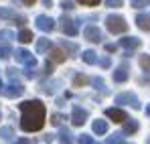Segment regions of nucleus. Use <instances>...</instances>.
I'll return each mask as SVG.
<instances>
[{
    "instance_id": "25",
    "label": "nucleus",
    "mask_w": 150,
    "mask_h": 144,
    "mask_svg": "<svg viewBox=\"0 0 150 144\" xmlns=\"http://www.w3.org/2000/svg\"><path fill=\"white\" fill-rule=\"evenodd\" d=\"M105 4H108V6H112V8H118V6H122V4H124V0H105Z\"/></svg>"
},
{
    "instance_id": "4",
    "label": "nucleus",
    "mask_w": 150,
    "mask_h": 144,
    "mask_svg": "<svg viewBox=\"0 0 150 144\" xmlns=\"http://www.w3.org/2000/svg\"><path fill=\"white\" fill-rule=\"evenodd\" d=\"M116 104H128L132 108H140V99L134 94H120V96L116 97Z\"/></svg>"
},
{
    "instance_id": "7",
    "label": "nucleus",
    "mask_w": 150,
    "mask_h": 144,
    "mask_svg": "<svg viewBox=\"0 0 150 144\" xmlns=\"http://www.w3.org/2000/svg\"><path fill=\"white\" fill-rule=\"evenodd\" d=\"M85 39L87 41H91V43H100L101 41V33L98 26H93V24H89L87 28H85Z\"/></svg>"
},
{
    "instance_id": "33",
    "label": "nucleus",
    "mask_w": 150,
    "mask_h": 144,
    "mask_svg": "<svg viewBox=\"0 0 150 144\" xmlns=\"http://www.w3.org/2000/svg\"><path fill=\"white\" fill-rule=\"evenodd\" d=\"M61 6H63V8H65V10H71V8H73V4H71V2H63V4H61Z\"/></svg>"
},
{
    "instance_id": "9",
    "label": "nucleus",
    "mask_w": 150,
    "mask_h": 144,
    "mask_svg": "<svg viewBox=\"0 0 150 144\" xmlns=\"http://www.w3.org/2000/svg\"><path fill=\"white\" fill-rule=\"evenodd\" d=\"M4 92V96H8V97H18V96H23V92H25V87L23 85H18V83H12V85H8L6 89H2Z\"/></svg>"
},
{
    "instance_id": "10",
    "label": "nucleus",
    "mask_w": 150,
    "mask_h": 144,
    "mask_svg": "<svg viewBox=\"0 0 150 144\" xmlns=\"http://www.w3.org/2000/svg\"><path fill=\"white\" fill-rule=\"evenodd\" d=\"M120 45L124 49H138L140 47V41L134 39V37H126V39H120Z\"/></svg>"
},
{
    "instance_id": "18",
    "label": "nucleus",
    "mask_w": 150,
    "mask_h": 144,
    "mask_svg": "<svg viewBox=\"0 0 150 144\" xmlns=\"http://www.w3.org/2000/svg\"><path fill=\"white\" fill-rule=\"evenodd\" d=\"M35 37H33V33L30 31H21V35H18V41L21 43H30Z\"/></svg>"
},
{
    "instance_id": "29",
    "label": "nucleus",
    "mask_w": 150,
    "mask_h": 144,
    "mask_svg": "<svg viewBox=\"0 0 150 144\" xmlns=\"http://www.w3.org/2000/svg\"><path fill=\"white\" fill-rule=\"evenodd\" d=\"M53 124H55V126H59V124H61V122H63V116H59V114H55V116H53Z\"/></svg>"
},
{
    "instance_id": "26",
    "label": "nucleus",
    "mask_w": 150,
    "mask_h": 144,
    "mask_svg": "<svg viewBox=\"0 0 150 144\" xmlns=\"http://www.w3.org/2000/svg\"><path fill=\"white\" fill-rule=\"evenodd\" d=\"M108 144H124L122 142V134H114V138H110Z\"/></svg>"
},
{
    "instance_id": "35",
    "label": "nucleus",
    "mask_w": 150,
    "mask_h": 144,
    "mask_svg": "<svg viewBox=\"0 0 150 144\" xmlns=\"http://www.w3.org/2000/svg\"><path fill=\"white\" fill-rule=\"evenodd\" d=\"M101 65H103V67H110V59L103 57V59H101Z\"/></svg>"
},
{
    "instance_id": "3",
    "label": "nucleus",
    "mask_w": 150,
    "mask_h": 144,
    "mask_svg": "<svg viewBox=\"0 0 150 144\" xmlns=\"http://www.w3.org/2000/svg\"><path fill=\"white\" fill-rule=\"evenodd\" d=\"M16 55V61H21V63H25L26 67H35L37 65V59L28 53V51H25V49H21V51H16L14 53Z\"/></svg>"
},
{
    "instance_id": "19",
    "label": "nucleus",
    "mask_w": 150,
    "mask_h": 144,
    "mask_svg": "<svg viewBox=\"0 0 150 144\" xmlns=\"http://www.w3.org/2000/svg\"><path fill=\"white\" fill-rule=\"evenodd\" d=\"M61 144H73V138H71V132L69 130H61Z\"/></svg>"
},
{
    "instance_id": "20",
    "label": "nucleus",
    "mask_w": 150,
    "mask_h": 144,
    "mask_svg": "<svg viewBox=\"0 0 150 144\" xmlns=\"http://www.w3.org/2000/svg\"><path fill=\"white\" fill-rule=\"evenodd\" d=\"M49 47H51L49 39H39V43H37V51H39V53H45Z\"/></svg>"
},
{
    "instance_id": "22",
    "label": "nucleus",
    "mask_w": 150,
    "mask_h": 144,
    "mask_svg": "<svg viewBox=\"0 0 150 144\" xmlns=\"http://www.w3.org/2000/svg\"><path fill=\"white\" fill-rule=\"evenodd\" d=\"M73 83H75V87H79V85H85V83H87V77H85V75H77V77L73 79Z\"/></svg>"
},
{
    "instance_id": "23",
    "label": "nucleus",
    "mask_w": 150,
    "mask_h": 144,
    "mask_svg": "<svg viewBox=\"0 0 150 144\" xmlns=\"http://www.w3.org/2000/svg\"><path fill=\"white\" fill-rule=\"evenodd\" d=\"M130 2H132L134 8H142V6H148L150 4V0H130Z\"/></svg>"
},
{
    "instance_id": "31",
    "label": "nucleus",
    "mask_w": 150,
    "mask_h": 144,
    "mask_svg": "<svg viewBox=\"0 0 150 144\" xmlns=\"http://www.w3.org/2000/svg\"><path fill=\"white\" fill-rule=\"evenodd\" d=\"M140 65L142 67H150V57H142L140 59Z\"/></svg>"
},
{
    "instance_id": "21",
    "label": "nucleus",
    "mask_w": 150,
    "mask_h": 144,
    "mask_svg": "<svg viewBox=\"0 0 150 144\" xmlns=\"http://www.w3.org/2000/svg\"><path fill=\"white\" fill-rule=\"evenodd\" d=\"M77 142L79 144H96V140H93L91 136H87V134H81V136L77 138Z\"/></svg>"
},
{
    "instance_id": "39",
    "label": "nucleus",
    "mask_w": 150,
    "mask_h": 144,
    "mask_svg": "<svg viewBox=\"0 0 150 144\" xmlns=\"http://www.w3.org/2000/svg\"><path fill=\"white\" fill-rule=\"evenodd\" d=\"M2 89H4V87H2V81H0V92H2Z\"/></svg>"
},
{
    "instance_id": "27",
    "label": "nucleus",
    "mask_w": 150,
    "mask_h": 144,
    "mask_svg": "<svg viewBox=\"0 0 150 144\" xmlns=\"http://www.w3.org/2000/svg\"><path fill=\"white\" fill-rule=\"evenodd\" d=\"M77 2H81V4H85V6H96V4H100V0H77Z\"/></svg>"
},
{
    "instance_id": "11",
    "label": "nucleus",
    "mask_w": 150,
    "mask_h": 144,
    "mask_svg": "<svg viewBox=\"0 0 150 144\" xmlns=\"http://www.w3.org/2000/svg\"><path fill=\"white\" fill-rule=\"evenodd\" d=\"M61 23H63V31L67 33V35H77V26L73 24V21L71 18H61Z\"/></svg>"
},
{
    "instance_id": "14",
    "label": "nucleus",
    "mask_w": 150,
    "mask_h": 144,
    "mask_svg": "<svg viewBox=\"0 0 150 144\" xmlns=\"http://www.w3.org/2000/svg\"><path fill=\"white\" fill-rule=\"evenodd\" d=\"M128 79V69L126 67H118L114 71V81H126Z\"/></svg>"
},
{
    "instance_id": "1",
    "label": "nucleus",
    "mask_w": 150,
    "mask_h": 144,
    "mask_svg": "<svg viewBox=\"0 0 150 144\" xmlns=\"http://www.w3.org/2000/svg\"><path fill=\"white\" fill-rule=\"evenodd\" d=\"M21 112H23V120H21L23 130H26V132H37V130L43 128V124H45V106L39 99L23 101L21 104Z\"/></svg>"
},
{
    "instance_id": "32",
    "label": "nucleus",
    "mask_w": 150,
    "mask_h": 144,
    "mask_svg": "<svg viewBox=\"0 0 150 144\" xmlns=\"http://www.w3.org/2000/svg\"><path fill=\"white\" fill-rule=\"evenodd\" d=\"M93 85H96V87H100V89H101V87H103V81H101L100 77H98V79H93Z\"/></svg>"
},
{
    "instance_id": "40",
    "label": "nucleus",
    "mask_w": 150,
    "mask_h": 144,
    "mask_svg": "<svg viewBox=\"0 0 150 144\" xmlns=\"http://www.w3.org/2000/svg\"><path fill=\"white\" fill-rule=\"evenodd\" d=\"M146 144H150V138H148V142H146Z\"/></svg>"
},
{
    "instance_id": "16",
    "label": "nucleus",
    "mask_w": 150,
    "mask_h": 144,
    "mask_svg": "<svg viewBox=\"0 0 150 144\" xmlns=\"http://www.w3.org/2000/svg\"><path fill=\"white\" fill-rule=\"evenodd\" d=\"M81 57H83V61H85V63H89V65L98 63V55H96L93 51H85V53H83Z\"/></svg>"
},
{
    "instance_id": "12",
    "label": "nucleus",
    "mask_w": 150,
    "mask_h": 144,
    "mask_svg": "<svg viewBox=\"0 0 150 144\" xmlns=\"http://www.w3.org/2000/svg\"><path fill=\"white\" fill-rule=\"evenodd\" d=\"M136 24H138L142 31H148L150 33V16H146V14H138V16H136Z\"/></svg>"
},
{
    "instance_id": "8",
    "label": "nucleus",
    "mask_w": 150,
    "mask_h": 144,
    "mask_svg": "<svg viewBox=\"0 0 150 144\" xmlns=\"http://www.w3.org/2000/svg\"><path fill=\"white\" fill-rule=\"evenodd\" d=\"M71 120H73L75 126H81V124H85V120H87V112L75 106V108H73V116H71Z\"/></svg>"
},
{
    "instance_id": "30",
    "label": "nucleus",
    "mask_w": 150,
    "mask_h": 144,
    "mask_svg": "<svg viewBox=\"0 0 150 144\" xmlns=\"http://www.w3.org/2000/svg\"><path fill=\"white\" fill-rule=\"evenodd\" d=\"M8 77H10L12 81H16V77H18V73H16V69H8Z\"/></svg>"
},
{
    "instance_id": "34",
    "label": "nucleus",
    "mask_w": 150,
    "mask_h": 144,
    "mask_svg": "<svg viewBox=\"0 0 150 144\" xmlns=\"http://www.w3.org/2000/svg\"><path fill=\"white\" fill-rule=\"evenodd\" d=\"M105 51H108V53H114V51H116V45H105Z\"/></svg>"
},
{
    "instance_id": "24",
    "label": "nucleus",
    "mask_w": 150,
    "mask_h": 144,
    "mask_svg": "<svg viewBox=\"0 0 150 144\" xmlns=\"http://www.w3.org/2000/svg\"><path fill=\"white\" fill-rule=\"evenodd\" d=\"M0 136L2 138H12V128H0Z\"/></svg>"
},
{
    "instance_id": "6",
    "label": "nucleus",
    "mask_w": 150,
    "mask_h": 144,
    "mask_svg": "<svg viewBox=\"0 0 150 144\" xmlns=\"http://www.w3.org/2000/svg\"><path fill=\"white\" fill-rule=\"evenodd\" d=\"M105 116H108L110 120H114V122H126V120H128L126 112H124V110H118V108H110V110H105Z\"/></svg>"
},
{
    "instance_id": "13",
    "label": "nucleus",
    "mask_w": 150,
    "mask_h": 144,
    "mask_svg": "<svg viewBox=\"0 0 150 144\" xmlns=\"http://www.w3.org/2000/svg\"><path fill=\"white\" fill-rule=\"evenodd\" d=\"M51 59L55 61V63H63L65 61V53H63V49H51Z\"/></svg>"
},
{
    "instance_id": "15",
    "label": "nucleus",
    "mask_w": 150,
    "mask_h": 144,
    "mask_svg": "<svg viewBox=\"0 0 150 144\" xmlns=\"http://www.w3.org/2000/svg\"><path fill=\"white\" fill-rule=\"evenodd\" d=\"M93 132H96V134H105V132H108V124L103 120H96L93 122Z\"/></svg>"
},
{
    "instance_id": "37",
    "label": "nucleus",
    "mask_w": 150,
    "mask_h": 144,
    "mask_svg": "<svg viewBox=\"0 0 150 144\" xmlns=\"http://www.w3.org/2000/svg\"><path fill=\"white\" fill-rule=\"evenodd\" d=\"M16 144H30V142H28V140H18Z\"/></svg>"
},
{
    "instance_id": "36",
    "label": "nucleus",
    "mask_w": 150,
    "mask_h": 144,
    "mask_svg": "<svg viewBox=\"0 0 150 144\" xmlns=\"http://www.w3.org/2000/svg\"><path fill=\"white\" fill-rule=\"evenodd\" d=\"M23 2H25V4H35L37 0H23Z\"/></svg>"
},
{
    "instance_id": "5",
    "label": "nucleus",
    "mask_w": 150,
    "mask_h": 144,
    "mask_svg": "<svg viewBox=\"0 0 150 144\" xmlns=\"http://www.w3.org/2000/svg\"><path fill=\"white\" fill-rule=\"evenodd\" d=\"M37 26L41 28V31H45V33H49L55 28V21L49 18V16H45V14H41V16H37Z\"/></svg>"
},
{
    "instance_id": "38",
    "label": "nucleus",
    "mask_w": 150,
    "mask_h": 144,
    "mask_svg": "<svg viewBox=\"0 0 150 144\" xmlns=\"http://www.w3.org/2000/svg\"><path fill=\"white\" fill-rule=\"evenodd\" d=\"M146 114H150V106H148V108H146Z\"/></svg>"
},
{
    "instance_id": "2",
    "label": "nucleus",
    "mask_w": 150,
    "mask_h": 144,
    "mask_svg": "<svg viewBox=\"0 0 150 144\" xmlns=\"http://www.w3.org/2000/svg\"><path fill=\"white\" fill-rule=\"evenodd\" d=\"M105 26H108V31H110V33H116V35L128 31V24H126L124 18H122V16H114V14L105 18Z\"/></svg>"
},
{
    "instance_id": "28",
    "label": "nucleus",
    "mask_w": 150,
    "mask_h": 144,
    "mask_svg": "<svg viewBox=\"0 0 150 144\" xmlns=\"http://www.w3.org/2000/svg\"><path fill=\"white\" fill-rule=\"evenodd\" d=\"M0 55H2V57H10V47H8V45H4V47L0 49Z\"/></svg>"
},
{
    "instance_id": "17",
    "label": "nucleus",
    "mask_w": 150,
    "mask_h": 144,
    "mask_svg": "<svg viewBox=\"0 0 150 144\" xmlns=\"http://www.w3.org/2000/svg\"><path fill=\"white\" fill-rule=\"evenodd\" d=\"M136 130H138V122L136 120H130V122L124 124V132L126 134H132V132H136Z\"/></svg>"
}]
</instances>
